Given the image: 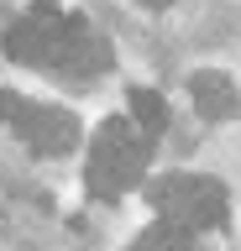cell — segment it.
Listing matches in <instances>:
<instances>
[{
    "label": "cell",
    "mask_w": 241,
    "mask_h": 251,
    "mask_svg": "<svg viewBox=\"0 0 241 251\" xmlns=\"http://www.w3.org/2000/svg\"><path fill=\"white\" fill-rule=\"evenodd\" d=\"M147 157H152V136H147L136 121H126V115L100 121V136H95V147H89V173H84L89 194L121 199L126 188L142 183Z\"/></svg>",
    "instance_id": "obj_1"
},
{
    "label": "cell",
    "mask_w": 241,
    "mask_h": 251,
    "mask_svg": "<svg viewBox=\"0 0 241 251\" xmlns=\"http://www.w3.org/2000/svg\"><path fill=\"white\" fill-rule=\"evenodd\" d=\"M152 209H162V220H173L184 230H210V225H225L231 215V194H225L220 178H205V173H168L147 188Z\"/></svg>",
    "instance_id": "obj_2"
},
{
    "label": "cell",
    "mask_w": 241,
    "mask_h": 251,
    "mask_svg": "<svg viewBox=\"0 0 241 251\" xmlns=\"http://www.w3.org/2000/svg\"><path fill=\"white\" fill-rule=\"evenodd\" d=\"M48 68H58L63 78H95L110 68V42L95 37L84 16H63L58 37H53V52H48Z\"/></svg>",
    "instance_id": "obj_3"
},
{
    "label": "cell",
    "mask_w": 241,
    "mask_h": 251,
    "mask_svg": "<svg viewBox=\"0 0 241 251\" xmlns=\"http://www.w3.org/2000/svg\"><path fill=\"white\" fill-rule=\"evenodd\" d=\"M16 136L32 147L37 157H63L79 147V121H74V110H58V105H21L16 121Z\"/></svg>",
    "instance_id": "obj_4"
},
{
    "label": "cell",
    "mask_w": 241,
    "mask_h": 251,
    "mask_svg": "<svg viewBox=\"0 0 241 251\" xmlns=\"http://www.w3.org/2000/svg\"><path fill=\"white\" fill-rule=\"evenodd\" d=\"M58 0H37L32 16H21L16 26L5 31V58L11 63H37V68H48V52H53V37H58Z\"/></svg>",
    "instance_id": "obj_5"
},
{
    "label": "cell",
    "mask_w": 241,
    "mask_h": 251,
    "mask_svg": "<svg viewBox=\"0 0 241 251\" xmlns=\"http://www.w3.org/2000/svg\"><path fill=\"white\" fill-rule=\"evenodd\" d=\"M189 100H194V110H199L205 121H231V115H241L236 84L225 74H215V68H199V74L189 78Z\"/></svg>",
    "instance_id": "obj_6"
},
{
    "label": "cell",
    "mask_w": 241,
    "mask_h": 251,
    "mask_svg": "<svg viewBox=\"0 0 241 251\" xmlns=\"http://www.w3.org/2000/svg\"><path fill=\"white\" fill-rule=\"evenodd\" d=\"M131 251H194V230H184L173 220H158L131 241Z\"/></svg>",
    "instance_id": "obj_7"
},
{
    "label": "cell",
    "mask_w": 241,
    "mask_h": 251,
    "mask_svg": "<svg viewBox=\"0 0 241 251\" xmlns=\"http://www.w3.org/2000/svg\"><path fill=\"white\" fill-rule=\"evenodd\" d=\"M126 105H131V121L142 126L147 136H162V126H168V105H162V94H152V89H131Z\"/></svg>",
    "instance_id": "obj_8"
},
{
    "label": "cell",
    "mask_w": 241,
    "mask_h": 251,
    "mask_svg": "<svg viewBox=\"0 0 241 251\" xmlns=\"http://www.w3.org/2000/svg\"><path fill=\"white\" fill-rule=\"evenodd\" d=\"M21 105H27V100H21V94H11V89H0V121H16V115H21Z\"/></svg>",
    "instance_id": "obj_9"
},
{
    "label": "cell",
    "mask_w": 241,
    "mask_h": 251,
    "mask_svg": "<svg viewBox=\"0 0 241 251\" xmlns=\"http://www.w3.org/2000/svg\"><path fill=\"white\" fill-rule=\"evenodd\" d=\"M147 11H168V5H173V0H142Z\"/></svg>",
    "instance_id": "obj_10"
}]
</instances>
